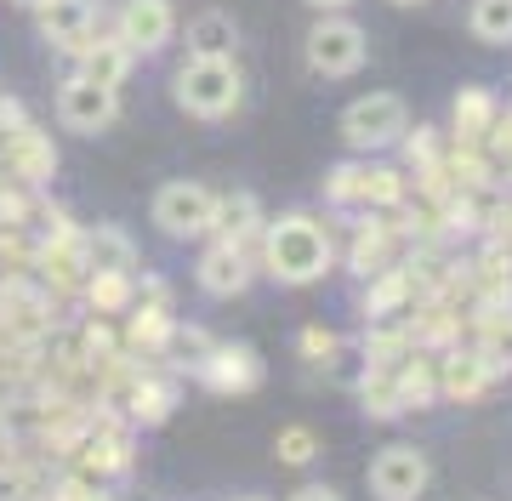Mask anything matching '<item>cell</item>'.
<instances>
[{
  "label": "cell",
  "instance_id": "1",
  "mask_svg": "<svg viewBox=\"0 0 512 501\" xmlns=\"http://www.w3.org/2000/svg\"><path fill=\"white\" fill-rule=\"evenodd\" d=\"M330 262H336L330 234L308 211H285V217H274L262 228V268L279 285H313V279L330 274Z\"/></svg>",
  "mask_w": 512,
  "mask_h": 501
},
{
  "label": "cell",
  "instance_id": "2",
  "mask_svg": "<svg viewBox=\"0 0 512 501\" xmlns=\"http://www.w3.org/2000/svg\"><path fill=\"white\" fill-rule=\"evenodd\" d=\"M171 97L177 109L194 120H228L239 109V69L234 57H188L171 75Z\"/></svg>",
  "mask_w": 512,
  "mask_h": 501
},
{
  "label": "cell",
  "instance_id": "3",
  "mask_svg": "<svg viewBox=\"0 0 512 501\" xmlns=\"http://www.w3.org/2000/svg\"><path fill=\"white\" fill-rule=\"evenodd\" d=\"M404 131H410V109L399 92H365L342 109V143L353 154H382L404 143Z\"/></svg>",
  "mask_w": 512,
  "mask_h": 501
},
{
  "label": "cell",
  "instance_id": "4",
  "mask_svg": "<svg viewBox=\"0 0 512 501\" xmlns=\"http://www.w3.org/2000/svg\"><path fill=\"white\" fill-rule=\"evenodd\" d=\"M308 69L313 75H325V80H348L365 69V57H370V35L359 29L353 18H342V12H319V23L308 29Z\"/></svg>",
  "mask_w": 512,
  "mask_h": 501
},
{
  "label": "cell",
  "instance_id": "5",
  "mask_svg": "<svg viewBox=\"0 0 512 501\" xmlns=\"http://www.w3.org/2000/svg\"><path fill=\"white\" fill-rule=\"evenodd\" d=\"M148 217H154V228H160L165 240H200V234H211V223H217V194L205 183L177 177V183H165L160 194H154Z\"/></svg>",
  "mask_w": 512,
  "mask_h": 501
},
{
  "label": "cell",
  "instance_id": "6",
  "mask_svg": "<svg viewBox=\"0 0 512 501\" xmlns=\"http://www.w3.org/2000/svg\"><path fill=\"white\" fill-rule=\"evenodd\" d=\"M120 120V86H97L86 75H69L57 86V126L74 137H97Z\"/></svg>",
  "mask_w": 512,
  "mask_h": 501
},
{
  "label": "cell",
  "instance_id": "7",
  "mask_svg": "<svg viewBox=\"0 0 512 501\" xmlns=\"http://www.w3.org/2000/svg\"><path fill=\"white\" fill-rule=\"evenodd\" d=\"M427 479H433V467L416 445H387L370 462V496L376 501H421Z\"/></svg>",
  "mask_w": 512,
  "mask_h": 501
},
{
  "label": "cell",
  "instance_id": "8",
  "mask_svg": "<svg viewBox=\"0 0 512 501\" xmlns=\"http://www.w3.org/2000/svg\"><path fill=\"white\" fill-rule=\"evenodd\" d=\"M114 35L126 40L137 57H154V52L171 46V35H177V12H171V0H120Z\"/></svg>",
  "mask_w": 512,
  "mask_h": 501
},
{
  "label": "cell",
  "instance_id": "9",
  "mask_svg": "<svg viewBox=\"0 0 512 501\" xmlns=\"http://www.w3.org/2000/svg\"><path fill=\"white\" fill-rule=\"evenodd\" d=\"M194 279H200L205 297H217V302L222 297H239V291L251 285V251H245L239 240H222V234H217V245H205Z\"/></svg>",
  "mask_w": 512,
  "mask_h": 501
},
{
  "label": "cell",
  "instance_id": "10",
  "mask_svg": "<svg viewBox=\"0 0 512 501\" xmlns=\"http://www.w3.org/2000/svg\"><path fill=\"white\" fill-rule=\"evenodd\" d=\"M35 18H40V35L52 40V46L80 52V46L92 40V29H97V6L92 0H40Z\"/></svg>",
  "mask_w": 512,
  "mask_h": 501
},
{
  "label": "cell",
  "instance_id": "11",
  "mask_svg": "<svg viewBox=\"0 0 512 501\" xmlns=\"http://www.w3.org/2000/svg\"><path fill=\"white\" fill-rule=\"evenodd\" d=\"M80 257H86L92 274H137V245H131L126 228H114V223H97L80 240Z\"/></svg>",
  "mask_w": 512,
  "mask_h": 501
},
{
  "label": "cell",
  "instance_id": "12",
  "mask_svg": "<svg viewBox=\"0 0 512 501\" xmlns=\"http://www.w3.org/2000/svg\"><path fill=\"white\" fill-rule=\"evenodd\" d=\"M131 63H137V52H131L120 35H97L80 46V75L97 80V86H126Z\"/></svg>",
  "mask_w": 512,
  "mask_h": 501
},
{
  "label": "cell",
  "instance_id": "13",
  "mask_svg": "<svg viewBox=\"0 0 512 501\" xmlns=\"http://www.w3.org/2000/svg\"><path fill=\"white\" fill-rule=\"evenodd\" d=\"M239 52V23L234 12H200L188 18V57H234Z\"/></svg>",
  "mask_w": 512,
  "mask_h": 501
},
{
  "label": "cell",
  "instance_id": "14",
  "mask_svg": "<svg viewBox=\"0 0 512 501\" xmlns=\"http://www.w3.org/2000/svg\"><path fill=\"white\" fill-rule=\"evenodd\" d=\"M6 160H12V166H18V177H29V183H40V177H52V171H57L52 143H46L35 126H18L12 137H6Z\"/></svg>",
  "mask_w": 512,
  "mask_h": 501
},
{
  "label": "cell",
  "instance_id": "15",
  "mask_svg": "<svg viewBox=\"0 0 512 501\" xmlns=\"http://www.w3.org/2000/svg\"><path fill=\"white\" fill-rule=\"evenodd\" d=\"M200 365L217 388H256V382H262V365H256L251 348H217L211 359H200Z\"/></svg>",
  "mask_w": 512,
  "mask_h": 501
},
{
  "label": "cell",
  "instance_id": "16",
  "mask_svg": "<svg viewBox=\"0 0 512 501\" xmlns=\"http://www.w3.org/2000/svg\"><path fill=\"white\" fill-rule=\"evenodd\" d=\"M495 120H501V103H495L484 86H461V97H456V137H484Z\"/></svg>",
  "mask_w": 512,
  "mask_h": 501
},
{
  "label": "cell",
  "instance_id": "17",
  "mask_svg": "<svg viewBox=\"0 0 512 501\" xmlns=\"http://www.w3.org/2000/svg\"><path fill=\"white\" fill-rule=\"evenodd\" d=\"M467 29H473V40H484V46H512V0H473Z\"/></svg>",
  "mask_w": 512,
  "mask_h": 501
},
{
  "label": "cell",
  "instance_id": "18",
  "mask_svg": "<svg viewBox=\"0 0 512 501\" xmlns=\"http://www.w3.org/2000/svg\"><path fill=\"white\" fill-rule=\"evenodd\" d=\"M222 234V240H251V228H256V200L251 194H228V200H217V223H211Z\"/></svg>",
  "mask_w": 512,
  "mask_h": 501
},
{
  "label": "cell",
  "instance_id": "19",
  "mask_svg": "<svg viewBox=\"0 0 512 501\" xmlns=\"http://www.w3.org/2000/svg\"><path fill=\"white\" fill-rule=\"evenodd\" d=\"M484 382H490L484 353H456V359L444 365V393H461V399H467V393H478Z\"/></svg>",
  "mask_w": 512,
  "mask_h": 501
},
{
  "label": "cell",
  "instance_id": "20",
  "mask_svg": "<svg viewBox=\"0 0 512 501\" xmlns=\"http://www.w3.org/2000/svg\"><path fill=\"white\" fill-rule=\"evenodd\" d=\"M313 450H319V439H313L308 427H285V433H279V462L308 467V462H313Z\"/></svg>",
  "mask_w": 512,
  "mask_h": 501
},
{
  "label": "cell",
  "instance_id": "21",
  "mask_svg": "<svg viewBox=\"0 0 512 501\" xmlns=\"http://www.w3.org/2000/svg\"><path fill=\"white\" fill-rule=\"evenodd\" d=\"M291 501H348V496H342V490H330V484H302Z\"/></svg>",
  "mask_w": 512,
  "mask_h": 501
},
{
  "label": "cell",
  "instance_id": "22",
  "mask_svg": "<svg viewBox=\"0 0 512 501\" xmlns=\"http://www.w3.org/2000/svg\"><path fill=\"white\" fill-rule=\"evenodd\" d=\"M313 12H342V6H353V0H308Z\"/></svg>",
  "mask_w": 512,
  "mask_h": 501
},
{
  "label": "cell",
  "instance_id": "23",
  "mask_svg": "<svg viewBox=\"0 0 512 501\" xmlns=\"http://www.w3.org/2000/svg\"><path fill=\"white\" fill-rule=\"evenodd\" d=\"M387 6H427V0H387Z\"/></svg>",
  "mask_w": 512,
  "mask_h": 501
},
{
  "label": "cell",
  "instance_id": "24",
  "mask_svg": "<svg viewBox=\"0 0 512 501\" xmlns=\"http://www.w3.org/2000/svg\"><path fill=\"white\" fill-rule=\"evenodd\" d=\"M18 6H23V12H35V6H40V0H18Z\"/></svg>",
  "mask_w": 512,
  "mask_h": 501
}]
</instances>
